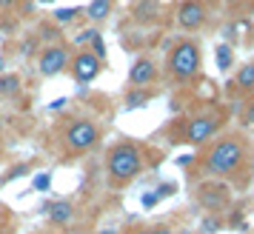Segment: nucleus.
Wrapping results in <instances>:
<instances>
[{
  "instance_id": "5701e85b",
  "label": "nucleus",
  "mask_w": 254,
  "mask_h": 234,
  "mask_svg": "<svg viewBox=\"0 0 254 234\" xmlns=\"http://www.w3.org/2000/svg\"><path fill=\"white\" fill-rule=\"evenodd\" d=\"M157 194H146V197H143V206H146V209H151V206H154V203H157Z\"/></svg>"
},
{
  "instance_id": "6ab92c4d",
  "label": "nucleus",
  "mask_w": 254,
  "mask_h": 234,
  "mask_svg": "<svg viewBox=\"0 0 254 234\" xmlns=\"http://www.w3.org/2000/svg\"><path fill=\"white\" fill-rule=\"evenodd\" d=\"M92 46H94V58H103V55H106L103 40H100V35H97V32H94V37H92Z\"/></svg>"
},
{
  "instance_id": "a211bd4d",
  "label": "nucleus",
  "mask_w": 254,
  "mask_h": 234,
  "mask_svg": "<svg viewBox=\"0 0 254 234\" xmlns=\"http://www.w3.org/2000/svg\"><path fill=\"white\" fill-rule=\"evenodd\" d=\"M49 186H52V175H37L35 177V188L37 191H46Z\"/></svg>"
},
{
  "instance_id": "bb28decb",
  "label": "nucleus",
  "mask_w": 254,
  "mask_h": 234,
  "mask_svg": "<svg viewBox=\"0 0 254 234\" xmlns=\"http://www.w3.org/2000/svg\"><path fill=\"white\" fill-rule=\"evenodd\" d=\"M100 234H117V232H112V229H109V232H100Z\"/></svg>"
},
{
  "instance_id": "b1692460",
  "label": "nucleus",
  "mask_w": 254,
  "mask_h": 234,
  "mask_svg": "<svg viewBox=\"0 0 254 234\" xmlns=\"http://www.w3.org/2000/svg\"><path fill=\"white\" fill-rule=\"evenodd\" d=\"M149 234H172V232H169V229H166V226H157V229H151Z\"/></svg>"
},
{
  "instance_id": "2eb2a0df",
  "label": "nucleus",
  "mask_w": 254,
  "mask_h": 234,
  "mask_svg": "<svg viewBox=\"0 0 254 234\" xmlns=\"http://www.w3.org/2000/svg\"><path fill=\"white\" fill-rule=\"evenodd\" d=\"M149 97H151L149 92H131V94L126 97V106H128V109H134V106H143L146 100H149Z\"/></svg>"
},
{
  "instance_id": "1a4fd4ad",
  "label": "nucleus",
  "mask_w": 254,
  "mask_h": 234,
  "mask_svg": "<svg viewBox=\"0 0 254 234\" xmlns=\"http://www.w3.org/2000/svg\"><path fill=\"white\" fill-rule=\"evenodd\" d=\"M154 77H157V66L149 58H137L131 71H128V83L131 86H149V83H154Z\"/></svg>"
},
{
  "instance_id": "f03ea898",
  "label": "nucleus",
  "mask_w": 254,
  "mask_h": 234,
  "mask_svg": "<svg viewBox=\"0 0 254 234\" xmlns=\"http://www.w3.org/2000/svg\"><path fill=\"white\" fill-rule=\"evenodd\" d=\"M243 157H246L243 140L226 137V140L214 143V149L206 154L203 169H206V175H211V177H226V175H231V172H237V166L243 163Z\"/></svg>"
},
{
  "instance_id": "4468645a",
  "label": "nucleus",
  "mask_w": 254,
  "mask_h": 234,
  "mask_svg": "<svg viewBox=\"0 0 254 234\" xmlns=\"http://www.w3.org/2000/svg\"><path fill=\"white\" fill-rule=\"evenodd\" d=\"M17 89H20L17 74H6V77H0V94H14Z\"/></svg>"
},
{
  "instance_id": "f8f14e48",
  "label": "nucleus",
  "mask_w": 254,
  "mask_h": 234,
  "mask_svg": "<svg viewBox=\"0 0 254 234\" xmlns=\"http://www.w3.org/2000/svg\"><path fill=\"white\" fill-rule=\"evenodd\" d=\"M234 86H237V92H254V63H246L240 71H237V77H234Z\"/></svg>"
},
{
  "instance_id": "cd10ccee",
  "label": "nucleus",
  "mask_w": 254,
  "mask_h": 234,
  "mask_svg": "<svg viewBox=\"0 0 254 234\" xmlns=\"http://www.w3.org/2000/svg\"><path fill=\"white\" fill-rule=\"evenodd\" d=\"M226 3H240V0H226Z\"/></svg>"
},
{
  "instance_id": "dca6fc26",
  "label": "nucleus",
  "mask_w": 254,
  "mask_h": 234,
  "mask_svg": "<svg viewBox=\"0 0 254 234\" xmlns=\"http://www.w3.org/2000/svg\"><path fill=\"white\" fill-rule=\"evenodd\" d=\"M217 63H220V69H229V66H231V49L229 46H220L217 49Z\"/></svg>"
},
{
  "instance_id": "9d476101",
  "label": "nucleus",
  "mask_w": 254,
  "mask_h": 234,
  "mask_svg": "<svg viewBox=\"0 0 254 234\" xmlns=\"http://www.w3.org/2000/svg\"><path fill=\"white\" fill-rule=\"evenodd\" d=\"M200 203L206 209H223L229 203V191H226V186H203L200 188Z\"/></svg>"
},
{
  "instance_id": "0eeeda50",
  "label": "nucleus",
  "mask_w": 254,
  "mask_h": 234,
  "mask_svg": "<svg viewBox=\"0 0 254 234\" xmlns=\"http://www.w3.org/2000/svg\"><path fill=\"white\" fill-rule=\"evenodd\" d=\"M71 74L74 80L80 83H92L100 74V58H94V52H80L77 58L71 60Z\"/></svg>"
},
{
  "instance_id": "7ed1b4c3",
  "label": "nucleus",
  "mask_w": 254,
  "mask_h": 234,
  "mask_svg": "<svg viewBox=\"0 0 254 234\" xmlns=\"http://www.w3.org/2000/svg\"><path fill=\"white\" fill-rule=\"evenodd\" d=\"M169 71L177 83H189L200 71V46L191 40H180L169 52Z\"/></svg>"
},
{
  "instance_id": "4be33fe9",
  "label": "nucleus",
  "mask_w": 254,
  "mask_h": 234,
  "mask_svg": "<svg viewBox=\"0 0 254 234\" xmlns=\"http://www.w3.org/2000/svg\"><path fill=\"white\" fill-rule=\"evenodd\" d=\"M217 229H220V223H217V220H206V223H203V232H208V234L217 232Z\"/></svg>"
},
{
  "instance_id": "c756f323",
  "label": "nucleus",
  "mask_w": 254,
  "mask_h": 234,
  "mask_svg": "<svg viewBox=\"0 0 254 234\" xmlns=\"http://www.w3.org/2000/svg\"><path fill=\"white\" fill-rule=\"evenodd\" d=\"M40 3H52V0H40Z\"/></svg>"
},
{
  "instance_id": "ddd939ff",
  "label": "nucleus",
  "mask_w": 254,
  "mask_h": 234,
  "mask_svg": "<svg viewBox=\"0 0 254 234\" xmlns=\"http://www.w3.org/2000/svg\"><path fill=\"white\" fill-rule=\"evenodd\" d=\"M109 12H112V0H92L89 3V17L92 20H106L109 17Z\"/></svg>"
},
{
  "instance_id": "f3484780",
  "label": "nucleus",
  "mask_w": 254,
  "mask_h": 234,
  "mask_svg": "<svg viewBox=\"0 0 254 234\" xmlns=\"http://www.w3.org/2000/svg\"><path fill=\"white\" fill-rule=\"evenodd\" d=\"M77 12H80V9H58V12H55V17H58L60 23H66V20H74V17H77Z\"/></svg>"
},
{
  "instance_id": "6e6552de",
  "label": "nucleus",
  "mask_w": 254,
  "mask_h": 234,
  "mask_svg": "<svg viewBox=\"0 0 254 234\" xmlns=\"http://www.w3.org/2000/svg\"><path fill=\"white\" fill-rule=\"evenodd\" d=\"M177 23L183 26L186 32L200 29V26L206 23V6L200 0H186L183 6H180V12H177Z\"/></svg>"
},
{
  "instance_id": "20e7f679",
  "label": "nucleus",
  "mask_w": 254,
  "mask_h": 234,
  "mask_svg": "<svg viewBox=\"0 0 254 234\" xmlns=\"http://www.w3.org/2000/svg\"><path fill=\"white\" fill-rule=\"evenodd\" d=\"M97 140H100V129H97V123H92V120H77V123H71L69 131H66V146H69L74 154L89 152Z\"/></svg>"
},
{
  "instance_id": "aec40b11",
  "label": "nucleus",
  "mask_w": 254,
  "mask_h": 234,
  "mask_svg": "<svg viewBox=\"0 0 254 234\" xmlns=\"http://www.w3.org/2000/svg\"><path fill=\"white\" fill-rule=\"evenodd\" d=\"M26 172H29V166H14L12 172H9V175H6V177H3V180H0V183H9L12 177H17V175H26Z\"/></svg>"
},
{
  "instance_id": "393cba45",
  "label": "nucleus",
  "mask_w": 254,
  "mask_h": 234,
  "mask_svg": "<svg viewBox=\"0 0 254 234\" xmlns=\"http://www.w3.org/2000/svg\"><path fill=\"white\" fill-rule=\"evenodd\" d=\"M32 49H35V40H26V43H23V55H29Z\"/></svg>"
},
{
  "instance_id": "423d86ee",
  "label": "nucleus",
  "mask_w": 254,
  "mask_h": 234,
  "mask_svg": "<svg viewBox=\"0 0 254 234\" xmlns=\"http://www.w3.org/2000/svg\"><path fill=\"white\" fill-rule=\"evenodd\" d=\"M66 66H69V52H66V46H49L46 52H40V60H37L40 74L55 77V74H60Z\"/></svg>"
},
{
  "instance_id": "f257e3e1",
  "label": "nucleus",
  "mask_w": 254,
  "mask_h": 234,
  "mask_svg": "<svg viewBox=\"0 0 254 234\" xmlns=\"http://www.w3.org/2000/svg\"><path fill=\"white\" fill-rule=\"evenodd\" d=\"M106 172H109V180L115 186H123L128 180H134L143 172L140 149L134 143H117V146H112V152L106 157Z\"/></svg>"
},
{
  "instance_id": "c85d7f7f",
  "label": "nucleus",
  "mask_w": 254,
  "mask_h": 234,
  "mask_svg": "<svg viewBox=\"0 0 254 234\" xmlns=\"http://www.w3.org/2000/svg\"><path fill=\"white\" fill-rule=\"evenodd\" d=\"M134 234H149V232H134Z\"/></svg>"
},
{
  "instance_id": "a878e982",
  "label": "nucleus",
  "mask_w": 254,
  "mask_h": 234,
  "mask_svg": "<svg viewBox=\"0 0 254 234\" xmlns=\"http://www.w3.org/2000/svg\"><path fill=\"white\" fill-rule=\"evenodd\" d=\"M12 3H14V0H0V9H9Z\"/></svg>"
},
{
  "instance_id": "9b49d317",
  "label": "nucleus",
  "mask_w": 254,
  "mask_h": 234,
  "mask_svg": "<svg viewBox=\"0 0 254 234\" xmlns=\"http://www.w3.org/2000/svg\"><path fill=\"white\" fill-rule=\"evenodd\" d=\"M46 214L52 223H58V226H66V223H71V217H74V206H71L69 200H55V203H49L46 206Z\"/></svg>"
},
{
  "instance_id": "39448f33",
  "label": "nucleus",
  "mask_w": 254,
  "mask_h": 234,
  "mask_svg": "<svg viewBox=\"0 0 254 234\" xmlns=\"http://www.w3.org/2000/svg\"><path fill=\"white\" fill-rule=\"evenodd\" d=\"M220 129V120L214 115H200V117H191L186 123V140L189 143H206L214 131Z\"/></svg>"
},
{
  "instance_id": "412c9836",
  "label": "nucleus",
  "mask_w": 254,
  "mask_h": 234,
  "mask_svg": "<svg viewBox=\"0 0 254 234\" xmlns=\"http://www.w3.org/2000/svg\"><path fill=\"white\" fill-rule=\"evenodd\" d=\"M246 126L254 129V100H252V106H249V112H246Z\"/></svg>"
}]
</instances>
